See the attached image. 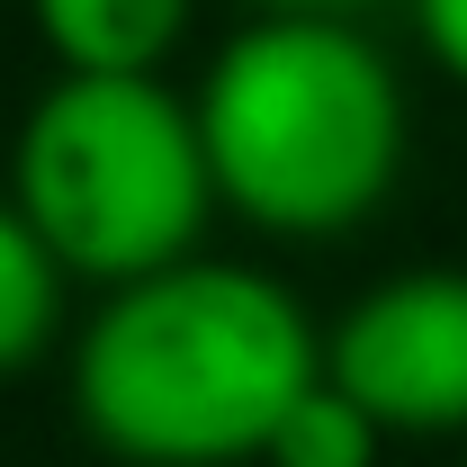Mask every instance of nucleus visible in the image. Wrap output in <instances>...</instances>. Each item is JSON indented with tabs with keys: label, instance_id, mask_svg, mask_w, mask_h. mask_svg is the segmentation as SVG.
<instances>
[{
	"label": "nucleus",
	"instance_id": "7",
	"mask_svg": "<svg viewBox=\"0 0 467 467\" xmlns=\"http://www.w3.org/2000/svg\"><path fill=\"white\" fill-rule=\"evenodd\" d=\"M378 459H387V431L350 405L333 378H315V387L279 413L270 450H261V467H378Z\"/></svg>",
	"mask_w": 467,
	"mask_h": 467
},
{
	"label": "nucleus",
	"instance_id": "3",
	"mask_svg": "<svg viewBox=\"0 0 467 467\" xmlns=\"http://www.w3.org/2000/svg\"><path fill=\"white\" fill-rule=\"evenodd\" d=\"M9 207L81 288H135L198 261L216 180L198 153V109L162 72H55L9 144Z\"/></svg>",
	"mask_w": 467,
	"mask_h": 467
},
{
	"label": "nucleus",
	"instance_id": "4",
	"mask_svg": "<svg viewBox=\"0 0 467 467\" xmlns=\"http://www.w3.org/2000/svg\"><path fill=\"white\" fill-rule=\"evenodd\" d=\"M324 378L387 441L467 431V270H396L342 306L324 333Z\"/></svg>",
	"mask_w": 467,
	"mask_h": 467
},
{
	"label": "nucleus",
	"instance_id": "5",
	"mask_svg": "<svg viewBox=\"0 0 467 467\" xmlns=\"http://www.w3.org/2000/svg\"><path fill=\"white\" fill-rule=\"evenodd\" d=\"M55 72H162L198 0H27Z\"/></svg>",
	"mask_w": 467,
	"mask_h": 467
},
{
	"label": "nucleus",
	"instance_id": "2",
	"mask_svg": "<svg viewBox=\"0 0 467 467\" xmlns=\"http://www.w3.org/2000/svg\"><path fill=\"white\" fill-rule=\"evenodd\" d=\"M189 109L216 207L279 243H333L368 225L413 153L405 81L359 18L234 27Z\"/></svg>",
	"mask_w": 467,
	"mask_h": 467
},
{
	"label": "nucleus",
	"instance_id": "1",
	"mask_svg": "<svg viewBox=\"0 0 467 467\" xmlns=\"http://www.w3.org/2000/svg\"><path fill=\"white\" fill-rule=\"evenodd\" d=\"M324 378V333L270 270L171 261L109 288L72 342V413L126 467H243Z\"/></svg>",
	"mask_w": 467,
	"mask_h": 467
},
{
	"label": "nucleus",
	"instance_id": "9",
	"mask_svg": "<svg viewBox=\"0 0 467 467\" xmlns=\"http://www.w3.org/2000/svg\"><path fill=\"white\" fill-rule=\"evenodd\" d=\"M252 18H368L378 0H243Z\"/></svg>",
	"mask_w": 467,
	"mask_h": 467
},
{
	"label": "nucleus",
	"instance_id": "6",
	"mask_svg": "<svg viewBox=\"0 0 467 467\" xmlns=\"http://www.w3.org/2000/svg\"><path fill=\"white\" fill-rule=\"evenodd\" d=\"M63 288L72 279L55 270V252L0 198V378H18V368L46 359V342H55V324H63Z\"/></svg>",
	"mask_w": 467,
	"mask_h": 467
},
{
	"label": "nucleus",
	"instance_id": "8",
	"mask_svg": "<svg viewBox=\"0 0 467 467\" xmlns=\"http://www.w3.org/2000/svg\"><path fill=\"white\" fill-rule=\"evenodd\" d=\"M405 9H413V46L431 55V72L467 90V0H405Z\"/></svg>",
	"mask_w": 467,
	"mask_h": 467
}]
</instances>
